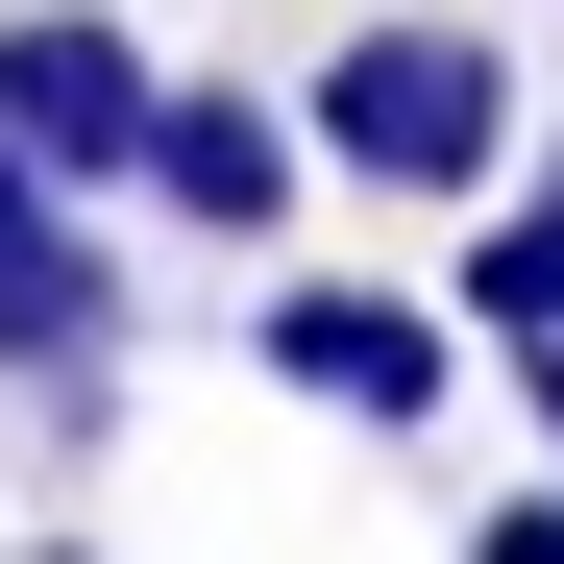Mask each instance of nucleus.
<instances>
[{"mask_svg":"<svg viewBox=\"0 0 564 564\" xmlns=\"http://www.w3.org/2000/svg\"><path fill=\"white\" fill-rule=\"evenodd\" d=\"M25 564H74V540H25Z\"/></svg>","mask_w":564,"mask_h":564,"instance_id":"1a4fd4ad","label":"nucleus"},{"mask_svg":"<svg viewBox=\"0 0 564 564\" xmlns=\"http://www.w3.org/2000/svg\"><path fill=\"white\" fill-rule=\"evenodd\" d=\"M25 221H50V148H25V123H0V246H25Z\"/></svg>","mask_w":564,"mask_h":564,"instance_id":"6e6552de","label":"nucleus"},{"mask_svg":"<svg viewBox=\"0 0 564 564\" xmlns=\"http://www.w3.org/2000/svg\"><path fill=\"white\" fill-rule=\"evenodd\" d=\"M319 172L466 221V197L516 172V50H491V25H344V50H319Z\"/></svg>","mask_w":564,"mask_h":564,"instance_id":"f257e3e1","label":"nucleus"},{"mask_svg":"<svg viewBox=\"0 0 564 564\" xmlns=\"http://www.w3.org/2000/svg\"><path fill=\"white\" fill-rule=\"evenodd\" d=\"M0 123L50 148V197H99V172H148V123H172V74L99 25V0H25L0 25Z\"/></svg>","mask_w":564,"mask_h":564,"instance_id":"7ed1b4c3","label":"nucleus"},{"mask_svg":"<svg viewBox=\"0 0 564 564\" xmlns=\"http://www.w3.org/2000/svg\"><path fill=\"white\" fill-rule=\"evenodd\" d=\"M0 368H25L50 417H99V368H123V270H99V221H74V197L0 246Z\"/></svg>","mask_w":564,"mask_h":564,"instance_id":"20e7f679","label":"nucleus"},{"mask_svg":"<svg viewBox=\"0 0 564 564\" xmlns=\"http://www.w3.org/2000/svg\"><path fill=\"white\" fill-rule=\"evenodd\" d=\"M466 344H491V319H442V295H344V270L246 295V368H270V393H319V417H368V442H442V417H466Z\"/></svg>","mask_w":564,"mask_h":564,"instance_id":"f03ea898","label":"nucleus"},{"mask_svg":"<svg viewBox=\"0 0 564 564\" xmlns=\"http://www.w3.org/2000/svg\"><path fill=\"white\" fill-rule=\"evenodd\" d=\"M295 172H319V123H270V99H172V123H148V197L197 221V246H270Z\"/></svg>","mask_w":564,"mask_h":564,"instance_id":"39448f33","label":"nucleus"},{"mask_svg":"<svg viewBox=\"0 0 564 564\" xmlns=\"http://www.w3.org/2000/svg\"><path fill=\"white\" fill-rule=\"evenodd\" d=\"M442 295L491 344H564V172H540V197H466V270H442Z\"/></svg>","mask_w":564,"mask_h":564,"instance_id":"423d86ee","label":"nucleus"},{"mask_svg":"<svg viewBox=\"0 0 564 564\" xmlns=\"http://www.w3.org/2000/svg\"><path fill=\"white\" fill-rule=\"evenodd\" d=\"M466 564H564V491H491V516H466Z\"/></svg>","mask_w":564,"mask_h":564,"instance_id":"0eeeda50","label":"nucleus"}]
</instances>
